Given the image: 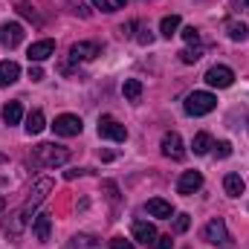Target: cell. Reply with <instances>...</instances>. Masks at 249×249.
Listing matches in <instances>:
<instances>
[{
  "instance_id": "cell-37",
  "label": "cell",
  "mask_w": 249,
  "mask_h": 249,
  "mask_svg": "<svg viewBox=\"0 0 249 249\" xmlns=\"http://www.w3.org/2000/svg\"><path fill=\"white\" fill-rule=\"evenodd\" d=\"M247 6H249V0H247Z\"/></svg>"
},
{
  "instance_id": "cell-29",
  "label": "cell",
  "mask_w": 249,
  "mask_h": 249,
  "mask_svg": "<svg viewBox=\"0 0 249 249\" xmlns=\"http://www.w3.org/2000/svg\"><path fill=\"white\" fill-rule=\"evenodd\" d=\"M183 38H186L188 44H197V41H200V32H197L194 26H186V29H183Z\"/></svg>"
},
{
  "instance_id": "cell-21",
  "label": "cell",
  "mask_w": 249,
  "mask_h": 249,
  "mask_svg": "<svg viewBox=\"0 0 249 249\" xmlns=\"http://www.w3.org/2000/svg\"><path fill=\"white\" fill-rule=\"evenodd\" d=\"M122 93H124L127 102H139V96H142V81H139V78H124Z\"/></svg>"
},
{
  "instance_id": "cell-16",
  "label": "cell",
  "mask_w": 249,
  "mask_h": 249,
  "mask_svg": "<svg viewBox=\"0 0 249 249\" xmlns=\"http://www.w3.org/2000/svg\"><path fill=\"white\" fill-rule=\"evenodd\" d=\"M50 229H53V214H38L32 223V235L38 241H50Z\"/></svg>"
},
{
  "instance_id": "cell-18",
  "label": "cell",
  "mask_w": 249,
  "mask_h": 249,
  "mask_svg": "<svg viewBox=\"0 0 249 249\" xmlns=\"http://www.w3.org/2000/svg\"><path fill=\"white\" fill-rule=\"evenodd\" d=\"M212 145H214V142H212V136H209L206 130H200V133H197V136L191 139V151H194L197 157H203V154H209V151H212Z\"/></svg>"
},
{
  "instance_id": "cell-14",
  "label": "cell",
  "mask_w": 249,
  "mask_h": 249,
  "mask_svg": "<svg viewBox=\"0 0 249 249\" xmlns=\"http://www.w3.org/2000/svg\"><path fill=\"white\" fill-rule=\"evenodd\" d=\"M53 53H55V44H53L50 38H44V41H35L26 55H29V61H47Z\"/></svg>"
},
{
  "instance_id": "cell-10",
  "label": "cell",
  "mask_w": 249,
  "mask_h": 249,
  "mask_svg": "<svg viewBox=\"0 0 249 249\" xmlns=\"http://www.w3.org/2000/svg\"><path fill=\"white\" fill-rule=\"evenodd\" d=\"M162 154H165V157H171V160H183V157H186L183 136H180L177 130H171V133H165V136H162Z\"/></svg>"
},
{
  "instance_id": "cell-20",
  "label": "cell",
  "mask_w": 249,
  "mask_h": 249,
  "mask_svg": "<svg viewBox=\"0 0 249 249\" xmlns=\"http://www.w3.org/2000/svg\"><path fill=\"white\" fill-rule=\"evenodd\" d=\"M44 127H47V124H44V110H32V113L26 116V133H29V136H38Z\"/></svg>"
},
{
  "instance_id": "cell-11",
  "label": "cell",
  "mask_w": 249,
  "mask_h": 249,
  "mask_svg": "<svg viewBox=\"0 0 249 249\" xmlns=\"http://www.w3.org/2000/svg\"><path fill=\"white\" fill-rule=\"evenodd\" d=\"M200 186H203V174L200 171H186L180 180H177V191L180 194H194V191H200Z\"/></svg>"
},
{
  "instance_id": "cell-1",
  "label": "cell",
  "mask_w": 249,
  "mask_h": 249,
  "mask_svg": "<svg viewBox=\"0 0 249 249\" xmlns=\"http://www.w3.org/2000/svg\"><path fill=\"white\" fill-rule=\"evenodd\" d=\"M50 191H53V180H47V177H44V180H38V183L32 186L29 197H26V203L3 220V232H6V238H18V235L26 229V223L32 220V214L38 212V206L47 200V194H50Z\"/></svg>"
},
{
  "instance_id": "cell-23",
  "label": "cell",
  "mask_w": 249,
  "mask_h": 249,
  "mask_svg": "<svg viewBox=\"0 0 249 249\" xmlns=\"http://www.w3.org/2000/svg\"><path fill=\"white\" fill-rule=\"evenodd\" d=\"M96 247H99V241H96L93 235H75L67 249H96Z\"/></svg>"
},
{
  "instance_id": "cell-9",
  "label": "cell",
  "mask_w": 249,
  "mask_h": 249,
  "mask_svg": "<svg viewBox=\"0 0 249 249\" xmlns=\"http://www.w3.org/2000/svg\"><path fill=\"white\" fill-rule=\"evenodd\" d=\"M23 35H26V32H23V26H20V23H15V20H12V23H0V44H3V47L15 50V47L23 41Z\"/></svg>"
},
{
  "instance_id": "cell-17",
  "label": "cell",
  "mask_w": 249,
  "mask_h": 249,
  "mask_svg": "<svg viewBox=\"0 0 249 249\" xmlns=\"http://www.w3.org/2000/svg\"><path fill=\"white\" fill-rule=\"evenodd\" d=\"M244 188H247V183H244L241 174H226V177H223V191H226L229 197H241Z\"/></svg>"
},
{
  "instance_id": "cell-26",
  "label": "cell",
  "mask_w": 249,
  "mask_h": 249,
  "mask_svg": "<svg viewBox=\"0 0 249 249\" xmlns=\"http://www.w3.org/2000/svg\"><path fill=\"white\" fill-rule=\"evenodd\" d=\"M200 58H203V50H200V47H194V50L188 47V50L180 53V61L183 64H194V61H200Z\"/></svg>"
},
{
  "instance_id": "cell-31",
  "label": "cell",
  "mask_w": 249,
  "mask_h": 249,
  "mask_svg": "<svg viewBox=\"0 0 249 249\" xmlns=\"http://www.w3.org/2000/svg\"><path fill=\"white\" fill-rule=\"evenodd\" d=\"M171 244H174V241H171V235H162V238H157V241H154V247H157V249H171Z\"/></svg>"
},
{
  "instance_id": "cell-36",
  "label": "cell",
  "mask_w": 249,
  "mask_h": 249,
  "mask_svg": "<svg viewBox=\"0 0 249 249\" xmlns=\"http://www.w3.org/2000/svg\"><path fill=\"white\" fill-rule=\"evenodd\" d=\"M3 206H6V200H3V197H0V212H3Z\"/></svg>"
},
{
  "instance_id": "cell-34",
  "label": "cell",
  "mask_w": 249,
  "mask_h": 249,
  "mask_svg": "<svg viewBox=\"0 0 249 249\" xmlns=\"http://www.w3.org/2000/svg\"><path fill=\"white\" fill-rule=\"evenodd\" d=\"M136 41H139V44H151V41H154V35H151L148 29H142V35H136Z\"/></svg>"
},
{
  "instance_id": "cell-28",
  "label": "cell",
  "mask_w": 249,
  "mask_h": 249,
  "mask_svg": "<svg viewBox=\"0 0 249 249\" xmlns=\"http://www.w3.org/2000/svg\"><path fill=\"white\" fill-rule=\"evenodd\" d=\"M18 12H20L23 18H29V20H38V12L32 9V3H18Z\"/></svg>"
},
{
  "instance_id": "cell-22",
  "label": "cell",
  "mask_w": 249,
  "mask_h": 249,
  "mask_svg": "<svg viewBox=\"0 0 249 249\" xmlns=\"http://www.w3.org/2000/svg\"><path fill=\"white\" fill-rule=\"evenodd\" d=\"M160 32H162V38H174V35L180 32V15H168V18H162Z\"/></svg>"
},
{
  "instance_id": "cell-25",
  "label": "cell",
  "mask_w": 249,
  "mask_h": 249,
  "mask_svg": "<svg viewBox=\"0 0 249 249\" xmlns=\"http://www.w3.org/2000/svg\"><path fill=\"white\" fill-rule=\"evenodd\" d=\"M93 6L102 9V12H119V9L127 6V0H93Z\"/></svg>"
},
{
  "instance_id": "cell-3",
  "label": "cell",
  "mask_w": 249,
  "mask_h": 249,
  "mask_svg": "<svg viewBox=\"0 0 249 249\" xmlns=\"http://www.w3.org/2000/svg\"><path fill=\"white\" fill-rule=\"evenodd\" d=\"M217 107V99L206 90H194L191 96H186V113L188 116H206Z\"/></svg>"
},
{
  "instance_id": "cell-27",
  "label": "cell",
  "mask_w": 249,
  "mask_h": 249,
  "mask_svg": "<svg viewBox=\"0 0 249 249\" xmlns=\"http://www.w3.org/2000/svg\"><path fill=\"white\" fill-rule=\"evenodd\" d=\"M212 148H214V157H217V160L232 157V145H229V142H217V145H212Z\"/></svg>"
},
{
  "instance_id": "cell-24",
  "label": "cell",
  "mask_w": 249,
  "mask_h": 249,
  "mask_svg": "<svg viewBox=\"0 0 249 249\" xmlns=\"http://www.w3.org/2000/svg\"><path fill=\"white\" fill-rule=\"evenodd\" d=\"M226 32H229L232 41H244V38L249 35V29L244 26V23H238V20H229V23H226Z\"/></svg>"
},
{
  "instance_id": "cell-35",
  "label": "cell",
  "mask_w": 249,
  "mask_h": 249,
  "mask_svg": "<svg viewBox=\"0 0 249 249\" xmlns=\"http://www.w3.org/2000/svg\"><path fill=\"white\" fill-rule=\"evenodd\" d=\"M81 174H87V168H72V171H67L64 177H67V180H75V177H81Z\"/></svg>"
},
{
  "instance_id": "cell-33",
  "label": "cell",
  "mask_w": 249,
  "mask_h": 249,
  "mask_svg": "<svg viewBox=\"0 0 249 249\" xmlns=\"http://www.w3.org/2000/svg\"><path fill=\"white\" fill-rule=\"evenodd\" d=\"M29 78H32V81H41V78H44V70H41V67H29Z\"/></svg>"
},
{
  "instance_id": "cell-7",
  "label": "cell",
  "mask_w": 249,
  "mask_h": 249,
  "mask_svg": "<svg viewBox=\"0 0 249 249\" xmlns=\"http://www.w3.org/2000/svg\"><path fill=\"white\" fill-rule=\"evenodd\" d=\"M53 130H55L58 136H78V133L84 130V124H81L78 116H72V113H61V116H55Z\"/></svg>"
},
{
  "instance_id": "cell-5",
  "label": "cell",
  "mask_w": 249,
  "mask_h": 249,
  "mask_svg": "<svg viewBox=\"0 0 249 249\" xmlns=\"http://www.w3.org/2000/svg\"><path fill=\"white\" fill-rule=\"evenodd\" d=\"M206 84L209 87H217V90H226V87H232V81H235V72H232V67H226V64H214L206 75Z\"/></svg>"
},
{
  "instance_id": "cell-8",
  "label": "cell",
  "mask_w": 249,
  "mask_h": 249,
  "mask_svg": "<svg viewBox=\"0 0 249 249\" xmlns=\"http://www.w3.org/2000/svg\"><path fill=\"white\" fill-rule=\"evenodd\" d=\"M99 53H102V50H99V44H93V41H81V44H72V47H70V64L93 61Z\"/></svg>"
},
{
  "instance_id": "cell-30",
  "label": "cell",
  "mask_w": 249,
  "mask_h": 249,
  "mask_svg": "<svg viewBox=\"0 0 249 249\" xmlns=\"http://www.w3.org/2000/svg\"><path fill=\"white\" fill-rule=\"evenodd\" d=\"M188 223H191V220H188V214H177V223H174V229H177V232H186Z\"/></svg>"
},
{
  "instance_id": "cell-4",
  "label": "cell",
  "mask_w": 249,
  "mask_h": 249,
  "mask_svg": "<svg viewBox=\"0 0 249 249\" xmlns=\"http://www.w3.org/2000/svg\"><path fill=\"white\" fill-rule=\"evenodd\" d=\"M203 241H209V244H214V247H220V249H232L229 229H226V223L220 217H214V220H209L203 226Z\"/></svg>"
},
{
  "instance_id": "cell-12",
  "label": "cell",
  "mask_w": 249,
  "mask_h": 249,
  "mask_svg": "<svg viewBox=\"0 0 249 249\" xmlns=\"http://www.w3.org/2000/svg\"><path fill=\"white\" fill-rule=\"evenodd\" d=\"M145 209H148L151 217H160V220H168V217L174 214V206H171L168 200H162V197H151Z\"/></svg>"
},
{
  "instance_id": "cell-13",
  "label": "cell",
  "mask_w": 249,
  "mask_h": 249,
  "mask_svg": "<svg viewBox=\"0 0 249 249\" xmlns=\"http://www.w3.org/2000/svg\"><path fill=\"white\" fill-rule=\"evenodd\" d=\"M130 232H133V238L139 241V244H154L157 241V229L148 223V220H133V226H130Z\"/></svg>"
},
{
  "instance_id": "cell-32",
  "label": "cell",
  "mask_w": 249,
  "mask_h": 249,
  "mask_svg": "<svg viewBox=\"0 0 249 249\" xmlns=\"http://www.w3.org/2000/svg\"><path fill=\"white\" fill-rule=\"evenodd\" d=\"M110 249H133V244L124 241V238H113V241H110Z\"/></svg>"
},
{
  "instance_id": "cell-6",
  "label": "cell",
  "mask_w": 249,
  "mask_h": 249,
  "mask_svg": "<svg viewBox=\"0 0 249 249\" xmlns=\"http://www.w3.org/2000/svg\"><path fill=\"white\" fill-rule=\"evenodd\" d=\"M99 136L102 139H113V142H124L127 139V127L119 124L113 116H102L99 119Z\"/></svg>"
},
{
  "instance_id": "cell-2",
  "label": "cell",
  "mask_w": 249,
  "mask_h": 249,
  "mask_svg": "<svg viewBox=\"0 0 249 249\" xmlns=\"http://www.w3.org/2000/svg\"><path fill=\"white\" fill-rule=\"evenodd\" d=\"M67 160H70V151L55 142H41L32 148V162L38 168H55V165H64Z\"/></svg>"
},
{
  "instance_id": "cell-19",
  "label": "cell",
  "mask_w": 249,
  "mask_h": 249,
  "mask_svg": "<svg viewBox=\"0 0 249 249\" xmlns=\"http://www.w3.org/2000/svg\"><path fill=\"white\" fill-rule=\"evenodd\" d=\"M23 119V107H20V102H9V105H3V122L6 124H18Z\"/></svg>"
},
{
  "instance_id": "cell-15",
  "label": "cell",
  "mask_w": 249,
  "mask_h": 249,
  "mask_svg": "<svg viewBox=\"0 0 249 249\" xmlns=\"http://www.w3.org/2000/svg\"><path fill=\"white\" fill-rule=\"evenodd\" d=\"M20 78V67L15 61H0V87H9Z\"/></svg>"
}]
</instances>
